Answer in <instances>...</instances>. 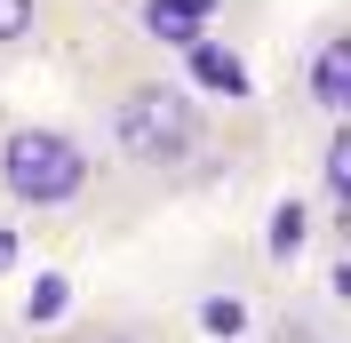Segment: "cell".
<instances>
[{"label":"cell","mask_w":351,"mask_h":343,"mask_svg":"<svg viewBox=\"0 0 351 343\" xmlns=\"http://www.w3.org/2000/svg\"><path fill=\"white\" fill-rule=\"evenodd\" d=\"M328 335H335V327L319 320V311H287V320H271L263 343H328Z\"/></svg>","instance_id":"ba28073f"},{"label":"cell","mask_w":351,"mask_h":343,"mask_svg":"<svg viewBox=\"0 0 351 343\" xmlns=\"http://www.w3.org/2000/svg\"><path fill=\"white\" fill-rule=\"evenodd\" d=\"M104 184V160L64 120H8L0 128V200L24 215H64Z\"/></svg>","instance_id":"7a4b0ae2"},{"label":"cell","mask_w":351,"mask_h":343,"mask_svg":"<svg viewBox=\"0 0 351 343\" xmlns=\"http://www.w3.org/2000/svg\"><path fill=\"white\" fill-rule=\"evenodd\" d=\"M311 239H328V224H319V208L311 200H271V224H263V256H271V272H295V263L311 256Z\"/></svg>","instance_id":"277c9868"},{"label":"cell","mask_w":351,"mask_h":343,"mask_svg":"<svg viewBox=\"0 0 351 343\" xmlns=\"http://www.w3.org/2000/svg\"><path fill=\"white\" fill-rule=\"evenodd\" d=\"M328 343H343V335H328Z\"/></svg>","instance_id":"9c48e42d"},{"label":"cell","mask_w":351,"mask_h":343,"mask_svg":"<svg viewBox=\"0 0 351 343\" xmlns=\"http://www.w3.org/2000/svg\"><path fill=\"white\" fill-rule=\"evenodd\" d=\"M104 152L112 168L152 176V184H184L208 160V112L184 80L168 72H136V80H112L104 96Z\"/></svg>","instance_id":"6da1fadb"},{"label":"cell","mask_w":351,"mask_h":343,"mask_svg":"<svg viewBox=\"0 0 351 343\" xmlns=\"http://www.w3.org/2000/svg\"><path fill=\"white\" fill-rule=\"evenodd\" d=\"M64 343H160V327H144V320H88Z\"/></svg>","instance_id":"52a82bcc"},{"label":"cell","mask_w":351,"mask_h":343,"mask_svg":"<svg viewBox=\"0 0 351 343\" xmlns=\"http://www.w3.org/2000/svg\"><path fill=\"white\" fill-rule=\"evenodd\" d=\"M295 96L311 104L319 128H351V32L343 24H319L295 64Z\"/></svg>","instance_id":"3957f363"},{"label":"cell","mask_w":351,"mask_h":343,"mask_svg":"<svg viewBox=\"0 0 351 343\" xmlns=\"http://www.w3.org/2000/svg\"><path fill=\"white\" fill-rule=\"evenodd\" d=\"M40 16H48V0H0V56L40 40Z\"/></svg>","instance_id":"8992f818"},{"label":"cell","mask_w":351,"mask_h":343,"mask_svg":"<svg viewBox=\"0 0 351 343\" xmlns=\"http://www.w3.org/2000/svg\"><path fill=\"white\" fill-rule=\"evenodd\" d=\"M351 215V128H319V224H328V248L343 239Z\"/></svg>","instance_id":"5b68a950"}]
</instances>
